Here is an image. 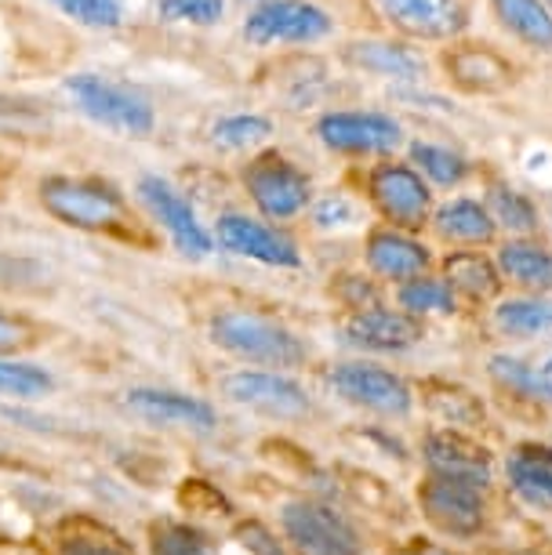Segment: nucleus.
Returning a JSON list of instances; mask_svg holds the SVG:
<instances>
[{
    "mask_svg": "<svg viewBox=\"0 0 552 555\" xmlns=\"http://www.w3.org/2000/svg\"><path fill=\"white\" fill-rule=\"evenodd\" d=\"M62 95L69 109L95 128L117 134V139H150L156 131V106L142 88L128 80L106 77V73H69L62 80Z\"/></svg>",
    "mask_w": 552,
    "mask_h": 555,
    "instance_id": "nucleus-4",
    "label": "nucleus"
},
{
    "mask_svg": "<svg viewBox=\"0 0 552 555\" xmlns=\"http://www.w3.org/2000/svg\"><path fill=\"white\" fill-rule=\"evenodd\" d=\"M134 201H139V207L153 222L156 233L168 236L171 247L179 250L182 258L204 261L218 250L211 225L196 211L193 196L185 193L182 185H175L168 175H156V171L139 175V182H134Z\"/></svg>",
    "mask_w": 552,
    "mask_h": 555,
    "instance_id": "nucleus-11",
    "label": "nucleus"
},
{
    "mask_svg": "<svg viewBox=\"0 0 552 555\" xmlns=\"http://www.w3.org/2000/svg\"><path fill=\"white\" fill-rule=\"evenodd\" d=\"M433 244L444 250H495L498 225L491 222L480 196H451V201H436V211L429 218Z\"/></svg>",
    "mask_w": 552,
    "mask_h": 555,
    "instance_id": "nucleus-19",
    "label": "nucleus"
},
{
    "mask_svg": "<svg viewBox=\"0 0 552 555\" xmlns=\"http://www.w3.org/2000/svg\"><path fill=\"white\" fill-rule=\"evenodd\" d=\"M389 301L397 309H403L408 317L429 323V320H447V317H458L462 306H458L454 291L447 287V280L440 272H425V276H414L408 284L393 287L389 291Z\"/></svg>",
    "mask_w": 552,
    "mask_h": 555,
    "instance_id": "nucleus-31",
    "label": "nucleus"
},
{
    "mask_svg": "<svg viewBox=\"0 0 552 555\" xmlns=\"http://www.w3.org/2000/svg\"><path fill=\"white\" fill-rule=\"evenodd\" d=\"M312 134L331 156L352 164L389 160L408 150V131L393 113L382 109H328L312 124Z\"/></svg>",
    "mask_w": 552,
    "mask_h": 555,
    "instance_id": "nucleus-10",
    "label": "nucleus"
},
{
    "mask_svg": "<svg viewBox=\"0 0 552 555\" xmlns=\"http://www.w3.org/2000/svg\"><path fill=\"white\" fill-rule=\"evenodd\" d=\"M0 555H44V544H40V541H12V538H0Z\"/></svg>",
    "mask_w": 552,
    "mask_h": 555,
    "instance_id": "nucleus-42",
    "label": "nucleus"
},
{
    "mask_svg": "<svg viewBox=\"0 0 552 555\" xmlns=\"http://www.w3.org/2000/svg\"><path fill=\"white\" fill-rule=\"evenodd\" d=\"M211 236L218 250H226V255H233V258H244V261H255V266L280 269V272H295L306 266L301 244L291 236V229L266 222V218H258L252 211H236V207L218 211L211 222Z\"/></svg>",
    "mask_w": 552,
    "mask_h": 555,
    "instance_id": "nucleus-12",
    "label": "nucleus"
},
{
    "mask_svg": "<svg viewBox=\"0 0 552 555\" xmlns=\"http://www.w3.org/2000/svg\"><path fill=\"white\" fill-rule=\"evenodd\" d=\"M120 403L131 417L156 428L215 436L218 425H222V414H218V406L207 396L168 389V385H131V389H124Z\"/></svg>",
    "mask_w": 552,
    "mask_h": 555,
    "instance_id": "nucleus-15",
    "label": "nucleus"
},
{
    "mask_svg": "<svg viewBox=\"0 0 552 555\" xmlns=\"http://www.w3.org/2000/svg\"><path fill=\"white\" fill-rule=\"evenodd\" d=\"M335 18L312 0H262L244 15L241 34L247 44L269 48V44H317L331 37Z\"/></svg>",
    "mask_w": 552,
    "mask_h": 555,
    "instance_id": "nucleus-17",
    "label": "nucleus"
},
{
    "mask_svg": "<svg viewBox=\"0 0 552 555\" xmlns=\"http://www.w3.org/2000/svg\"><path fill=\"white\" fill-rule=\"evenodd\" d=\"M204 338L215 352L236 366H258V371H284L298 374L312 366L309 338L295 323H287L277 309L258 301H218L204 312Z\"/></svg>",
    "mask_w": 552,
    "mask_h": 555,
    "instance_id": "nucleus-2",
    "label": "nucleus"
},
{
    "mask_svg": "<svg viewBox=\"0 0 552 555\" xmlns=\"http://www.w3.org/2000/svg\"><path fill=\"white\" fill-rule=\"evenodd\" d=\"M59 382L51 366L29 356H0V400L8 403H40L55 396Z\"/></svg>",
    "mask_w": 552,
    "mask_h": 555,
    "instance_id": "nucleus-33",
    "label": "nucleus"
},
{
    "mask_svg": "<svg viewBox=\"0 0 552 555\" xmlns=\"http://www.w3.org/2000/svg\"><path fill=\"white\" fill-rule=\"evenodd\" d=\"M538 366H541V374H549V378H552V352H549V360L538 363Z\"/></svg>",
    "mask_w": 552,
    "mask_h": 555,
    "instance_id": "nucleus-45",
    "label": "nucleus"
},
{
    "mask_svg": "<svg viewBox=\"0 0 552 555\" xmlns=\"http://www.w3.org/2000/svg\"><path fill=\"white\" fill-rule=\"evenodd\" d=\"M51 12L69 18L80 29H95V34H117L128 23V4L124 0H44Z\"/></svg>",
    "mask_w": 552,
    "mask_h": 555,
    "instance_id": "nucleus-37",
    "label": "nucleus"
},
{
    "mask_svg": "<svg viewBox=\"0 0 552 555\" xmlns=\"http://www.w3.org/2000/svg\"><path fill=\"white\" fill-rule=\"evenodd\" d=\"M487 382H491L505 400L535 406V411H552V378L541 374L538 363L519 360L513 352H495L491 360H487Z\"/></svg>",
    "mask_w": 552,
    "mask_h": 555,
    "instance_id": "nucleus-27",
    "label": "nucleus"
},
{
    "mask_svg": "<svg viewBox=\"0 0 552 555\" xmlns=\"http://www.w3.org/2000/svg\"><path fill=\"white\" fill-rule=\"evenodd\" d=\"M408 164L433 185V190H447V193L462 190L468 178H473V164H468L465 153H458L444 142H429V139L408 142Z\"/></svg>",
    "mask_w": 552,
    "mask_h": 555,
    "instance_id": "nucleus-32",
    "label": "nucleus"
},
{
    "mask_svg": "<svg viewBox=\"0 0 552 555\" xmlns=\"http://www.w3.org/2000/svg\"><path fill=\"white\" fill-rule=\"evenodd\" d=\"M51 327L37 312L0 301V356H29L48 341Z\"/></svg>",
    "mask_w": 552,
    "mask_h": 555,
    "instance_id": "nucleus-36",
    "label": "nucleus"
},
{
    "mask_svg": "<svg viewBox=\"0 0 552 555\" xmlns=\"http://www.w3.org/2000/svg\"><path fill=\"white\" fill-rule=\"evenodd\" d=\"M328 392L360 414H371L378 422H411L419 411V389L408 374L393 371L368 356L335 360L324 371Z\"/></svg>",
    "mask_w": 552,
    "mask_h": 555,
    "instance_id": "nucleus-7",
    "label": "nucleus"
},
{
    "mask_svg": "<svg viewBox=\"0 0 552 555\" xmlns=\"http://www.w3.org/2000/svg\"><path fill=\"white\" fill-rule=\"evenodd\" d=\"M505 498L519 508L552 516V443L545 439H516L502 454V473H498Z\"/></svg>",
    "mask_w": 552,
    "mask_h": 555,
    "instance_id": "nucleus-18",
    "label": "nucleus"
},
{
    "mask_svg": "<svg viewBox=\"0 0 552 555\" xmlns=\"http://www.w3.org/2000/svg\"><path fill=\"white\" fill-rule=\"evenodd\" d=\"M273 120L262 117V113H226L211 124L207 139H211L215 150L222 153H244L252 156L258 150H266L269 139H273Z\"/></svg>",
    "mask_w": 552,
    "mask_h": 555,
    "instance_id": "nucleus-34",
    "label": "nucleus"
},
{
    "mask_svg": "<svg viewBox=\"0 0 552 555\" xmlns=\"http://www.w3.org/2000/svg\"><path fill=\"white\" fill-rule=\"evenodd\" d=\"M226 15V0H156V18L168 26H218Z\"/></svg>",
    "mask_w": 552,
    "mask_h": 555,
    "instance_id": "nucleus-39",
    "label": "nucleus"
},
{
    "mask_svg": "<svg viewBox=\"0 0 552 555\" xmlns=\"http://www.w3.org/2000/svg\"><path fill=\"white\" fill-rule=\"evenodd\" d=\"M419 461L422 473L444 476V479H462V483L498 490V473L502 461L491 447L484 443L476 433H462V428H425L419 439Z\"/></svg>",
    "mask_w": 552,
    "mask_h": 555,
    "instance_id": "nucleus-13",
    "label": "nucleus"
},
{
    "mask_svg": "<svg viewBox=\"0 0 552 555\" xmlns=\"http://www.w3.org/2000/svg\"><path fill=\"white\" fill-rule=\"evenodd\" d=\"M419 389V403L422 411L429 414L433 428H462V433H480L487 406L473 389L447 378H425Z\"/></svg>",
    "mask_w": 552,
    "mask_h": 555,
    "instance_id": "nucleus-25",
    "label": "nucleus"
},
{
    "mask_svg": "<svg viewBox=\"0 0 552 555\" xmlns=\"http://www.w3.org/2000/svg\"><path fill=\"white\" fill-rule=\"evenodd\" d=\"M142 555H222V541L190 516H153L142 533Z\"/></svg>",
    "mask_w": 552,
    "mask_h": 555,
    "instance_id": "nucleus-28",
    "label": "nucleus"
},
{
    "mask_svg": "<svg viewBox=\"0 0 552 555\" xmlns=\"http://www.w3.org/2000/svg\"><path fill=\"white\" fill-rule=\"evenodd\" d=\"M15 167H18V160H12V156H8V153H0V196H4L8 182H12Z\"/></svg>",
    "mask_w": 552,
    "mask_h": 555,
    "instance_id": "nucleus-43",
    "label": "nucleus"
},
{
    "mask_svg": "<svg viewBox=\"0 0 552 555\" xmlns=\"http://www.w3.org/2000/svg\"><path fill=\"white\" fill-rule=\"evenodd\" d=\"M37 207L69 233L128 250H156L161 233L117 178L99 171H48L37 182Z\"/></svg>",
    "mask_w": 552,
    "mask_h": 555,
    "instance_id": "nucleus-1",
    "label": "nucleus"
},
{
    "mask_svg": "<svg viewBox=\"0 0 552 555\" xmlns=\"http://www.w3.org/2000/svg\"><path fill=\"white\" fill-rule=\"evenodd\" d=\"M502 555H552V548H545V544H519V548H509Z\"/></svg>",
    "mask_w": 552,
    "mask_h": 555,
    "instance_id": "nucleus-44",
    "label": "nucleus"
},
{
    "mask_svg": "<svg viewBox=\"0 0 552 555\" xmlns=\"http://www.w3.org/2000/svg\"><path fill=\"white\" fill-rule=\"evenodd\" d=\"M360 204L352 201V193H346V190H331L324 196H317L306 215H309L312 225L328 233V229H346V225L357 222V218H360Z\"/></svg>",
    "mask_w": 552,
    "mask_h": 555,
    "instance_id": "nucleus-40",
    "label": "nucleus"
},
{
    "mask_svg": "<svg viewBox=\"0 0 552 555\" xmlns=\"http://www.w3.org/2000/svg\"><path fill=\"white\" fill-rule=\"evenodd\" d=\"M338 334L352 352L374 360V356H403V352L419 349L425 341V334H429V323L408 317V312L397 309L393 301H382V306L346 312V317L338 320Z\"/></svg>",
    "mask_w": 552,
    "mask_h": 555,
    "instance_id": "nucleus-16",
    "label": "nucleus"
},
{
    "mask_svg": "<svg viewBox=\"0 0 552 555\" xmlns=\"http://www.w3.org/2000/svg\"><path fill=\"white\" fill-rule=\"evenodd\" d=\"M545 8H549V12H552V0H545Z\"/></svg>",
    "mask_w": 552,
    "mask_h": 555,
    "instance_id": "nucleus-46",
    "label": "nucleus"
},
{
    "mask_svg": "<svg viewBox=\"0 0 552 555\" xmlns=\"http://www.w3.org/2000/svg\"><path fill=\"white\" fill-rule=\"evenodd\" d=\"M498 338L509 341H535L552 334V295H519L505 291L502 298L487 309Z\"/></svg>",
    "mask_w": 552,
    "mask_h": 555,
    "instance_id": "nucleus-26",
    "label": "nucleus"
},
{
    "mask_svg": "<svg viewBox=\"0 0 552 555\" xmlns=\"http://www.w3.org/2000/svg\"><path fill=\"white\" fill-rule=\"evenodd\" d=\"M436 272L447 280L462 309H491L509 291L495 250H444Z\"/></svg>",
    "mask_w": 552,
    "mask_h": 555,
    "instance_id": "nucleus-20",
    "label": "nucleus"
},
{
    "mask_svg": "<svg viewBox=\"0 0 552 555\" xmlns=\"http://www.w3.org/2000/svg\"><path fill=\"white\" fill-rule=\"evenodd\" d=\"M236 182H241L244 201L252 204V215L273 225H291L306 218L312 201H317L312 175L277 145H266V150L247 156L236 171Z\"/></svg>",
    "mask_w": 552,
    "mask_h": 555,
    "instance_id": "nucleus-6",
    "label": "nucleus"
},
{
    "mask_svg": "<svg viewBox=\"0 0 552 555\" xmlns=\"http://www.w3.org/2000/svg\"><path fill=\"white\" fill-rule=\"evenodd\" d=\"M436 261H440L436 247L419 233H403V229H389L378 222L368 225V233H363L360 266L371 280H378L385 291L433 272Z\"/></svg>",
    "mask_w": 552,
    "mask_h": 555,
    "instance_id": "nucleus-14",
    "label": "nucleus"
},
{
    "mask_svg": "<svg viewBox=\"0 0 552 555\" xmlns=\"http://www.w3.org/2000/svg\"><path fill=\"white\" fill-rule=\"evenodd\" d=\"M331 298H335V306L342 309V317L389 301L385 298V287L378 280H371L363 269L360 272H335V276H331Z\"/></svg>",
    "mask_w": 552,
    "mask_h": 555,
    "instance_id": "nucleus-38",
    "label": "nucleus"
},
{
    "mask_svg": "<svg viewBox=\"0 0 552 555\" xmlns=\"http://www.w3.org/2000/svg\"><path fill=\"white\" fill-rule=\"evenodd\" d=\"M273 527L291 555H371L357 519L324 498L295 494L280 501Z\"/></svg>",
    "mask_w": 552,
    "mask_h": 555,
    "instance_id": "nucleus-8",
    "label": "nucleus"
},
{
    "mask_svg": "<svg viewBox=\"0 0 552 555\" xmlns=\"http://www.w3.org/2000/svg\"><path fill=\"white\" fill-rule=\"evenodd\" d=\"M215 389L226 403L280 425H306L317 417V396L309 392V385L298 374L229 366L226 374H218Z\"/></svg>",
    "mask_w": 552,
    "mask_h": 555,
    "instance_id": "nucleus-9",
    "label": "nucleus"
},
{
    "mask_svg": "<svg viewBox=\"0 0 552 555\" xmlns=\"http://www.w3.org/2000/svg\"><path fill=\"white\" fill-rule=\"evenodd\" d=\"M385 23L411 40H458L465 34L468 15L462 0H374Z\"/></svg>",
    "mask_w": 552,
    "mask_h": 555,
    "instance_id": "nucleus-21",
    "label": "nucleus"
},
{
    "mask_svg": "<svg viewBox=\"0 0 552 555\" xmlns=\"http://www.w3.org/2000/svg\"><path fill=\"white\" fill-rule=\"evenodd\" d=\"M444 69L447 80L468 95H495L513 83V62L487 44H447Z\"/></svg>",
    "mask_w": 552,
    "mask_h": 555,
    "instance_id": "nucleus-24",
    "label": "nucleus"
},
{
    "mask_svg": "<svg viewBox=\"0 0 552 555\" xmlns=\"http://www.w3.org/2000/svg\"><path fill=\"white\" fill-rule=\"evenodd\" d=\"M480 201L487 207V215H491V222L498 225V236L502 240L538 236L541 211L524 190H516V185H509V182H491Z\"/></svg>",
    "mask_w": 552,
    "mask_h": 555,
    "instance_id": "nucleus-30",
    "label": "nucleus"
},
{
    "mask_svg": "<svg viewBox=\"0 0 552 555\" xmlns=\"http://www.w3.org/2000/svg\"><path fill=\"white\" fill-rule=\"evenodd\" d=\"M495 261L509 291L519 295H552V247L541 236L498 240Z\"/></svg>",
    "mask_w": 552,
    "mask_h": 555,
    "instance_id": "nucleus-23",
    "label": "nucleus"
},
{
    "mask_svg": "<svg viewBox=\"0 0 552 555\" xmlns=\"http://www.w3.org/2000/svg\"><path fill=\"white\" fill-rule=\"evenodd\" d=\"M491 12L516 40L552 51V12L545 0H491Z\"/></svg>",
    "mask_w": 552,
    "mask_h": 555,
    "instance_id": "nucleus-35",
    "label": "nucleus"
},
{
    "mask_svg": "<svg viewBox=\"0 0 552 555\" xmlns=\"http://www.w3.org/2000/svg\"><path fill=\"white\" fill-rule=\"evenodd\" d=\"M255 4H262V0H255Z\"/></svg>",
    "mask_w": 552,
    "mask_h": 555,
    "instance_id": "nucleus-47",
    "label": "nucleus"
},
{
    "mask_svg": "<svg viewBox=\"0 0 552 555\" xmlns=\"http://www.w3.org/2000/svg\"><path fill=\"white\" fill-rule=\"evenodd\" d=\"M40 544H44V555H142L117 527L88 512L59 516L44 530Z\"/></svg>",
    "mask_w": 552,
    "mask_h": 555,
    "instance_id": "nucleus-22",
    "label": "nucleus"
},
{
    "mask_svg": "<svg viewBox=\"0 0 552 555\" xmlns=\"http://www.w3.org/2000/svg\"><path fill=\"white\" fill-rule=\"evenodd\" d=\"M385 555H468L465 548H454V544H444L429 538V533H414V538H403L393 544Z\"/></svg>",
    "mask_w": 552,
    "mask_h": 555,
    "instance_id": "nucleus-41",
    "label": "nucleus"
},
{
    "mask_svg": "<svg viewBox=\"0 0 552 555\" xmlns=\"http://www.w3.org/2000/svg\"><path fill=\"white\" fill-rule=\"evenodd\" d=\"M346 59L363 73L385 80H400V83H419L425 77V62L422 55H414L411 48L393 44V40H352L346 44Z\"/></svg>",
    "mask_w": 552,
    "mask_h": 555,
    "instance_id": "nucleus-29",
    "label": "nucleus"
},
{
    "mask_svg": "<svg viewBox=\"0 0 552 555\" xmlns=\"http://www.w3.org/2000/svg\"><path fill=\"white\" fill-rule=\"evenodd\" d=\"M357 193L378 225L425 233L436 211V193L425 178L408 164V156H389L357 167Z\"/></svg>",
    "mask_w": 552,
    "mask_h": 555,
    "instance_id": "nucleus-5",
    "label": "nucleus"
},
{
    "mask_svg": "<svg viewBox=\"0 0 552 555\" xmlns=\"http://www.w3.org/2000/svg\"><path fill=\"white\" fill-rule=\"evenodd\" d=\"M414 508H419V519L429 538L454 544V548H473L495 533L498 490L422 473L414 483Z\"/></svg>",
    "mask_w": 552,
    "mask_h": 555,
    "instance_id": "nucleus-3",
    "label": "nucleus"
}]
</instances>
